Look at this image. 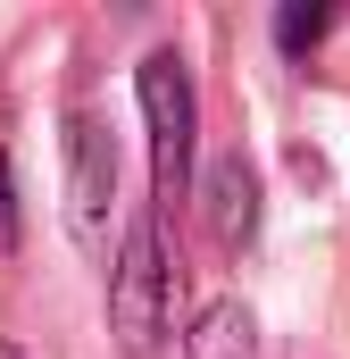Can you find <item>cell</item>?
Listing matches in <instances>:
<instances>
[{
  "label": "cell",
  "mask_w": 350,
  "mask_h": 359,
  "mask_svg": "<svg viewBox=\"0 0 350 359\" xmlns=\"http://www.w3.org/2000/svg\"><path fill=\"white\" fill-rule=\"evenodd\" d=\"M200 226H209V243L217 251H242L251 234H259V176H251V159L234 151V159H217L209 176H200Z\"/></svg>",
  "instance_id": "4"
},
{
  "label": "cell",
  "mask_w": 350,
  "mask_h": 359,
  "mask_svg": "<svg viewBox=\"0 0 350 359\" xmlns=\"http://www.w3.org/2000/svg\"><path fill=\"white\" fill-rule=\"evenodd\" d=\"M25 217H17V176H8V151H0V251H17Z\"/></svg>",
  "instance_id": "7"
},
{
  "label": "cell",
  "mask_w": 350,
  "mask_h": 359,
  "mask_svg": "<svg viewBox=\"0 0 350 359\" xmlns=\"http://www.w3.org/2000/svg\"><path fill=\"white\" fill-rule=\"evenodd\" d=\"M334 25H342V8H334V0H317V8H309V0H292V8H275V50H284V59H309Z\"/></svg>",
  "instance_id": "6"
},
{
  "label": "cell",
  "mask_w": 350,
  "mask_h": 359,
  "mask_svg": "<svg viewBox=\"0 0 350 359\" xmlns=\"http://www.w3.org/2000/svg\"><path fill=\"white\" fill-rule=\"evenodd\" d=\"M108 209H117V134L100 109H67V234L92 259H108Z\"/></svg>",
  "instance_id": "3"
},
{
  "label": "cell",
  "mask_w": 350,
  "mask_h": 359,
  "mask_svg": "<svg viewBox=\"0 0 350 359\" xmlns=\"http://www.w3.org/2000/svg\"><path fill=\"white\" fill-rule=\"evenodd\" d=\"M251 309L242 301H209L200 318H192V334H183V351L192 359H251Z\"/></svg>",
  "instance_id": "5"
},
{
  "label": "cell",
  "mask_w": 350,
  "mask_h": 359,
  "mask_svg": "<svg viewBox=\"0 0 350 359\" xmlns=\"http://www.w3.org/2000/svg\"><path fill=\"white\" fill-rule=\"evenodd\" d=\"M167 292H175V268H167V234H159V209H142L117 243V268H108V326L125 351H159L167 334Z\"/></svg>",
  "instance_id": "2"
},
{
  "label": "cell",
  "mask_w": 350,
  "mask_h": 359,
  "mask_svg": "<svg viewBox=\"0 0 350 359\" xmlns=\"http://www.w3.org/2000/svg\"><path fill=\"white\" fill-rule=\"evenodd\" d=\"M134 100H142V126H150V209L167 217L175 201L192 192V134H200V92L192 67L175 50H150L134 67Z\"/></svg>",
  "instance_id": "1"
}]
</instances>
